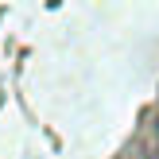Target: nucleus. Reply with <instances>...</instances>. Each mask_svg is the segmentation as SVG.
I'll return each mask as SVG.
<instances>
[{"mask_svg":"<svg viewBox=\"0 0 159 159\" xmlns=\"http://www.w3.org/2000/svg\"><path fill=\"white\" fill-rule=\"evenodd\" d=\"M155 136H159V120H155Z\"/></svg>","mask_w":159,"mask_h":159,"instance_id":"1","label":"nucleus"}]
</instances>
